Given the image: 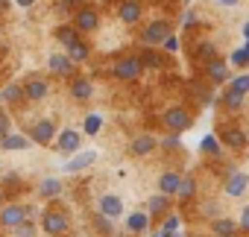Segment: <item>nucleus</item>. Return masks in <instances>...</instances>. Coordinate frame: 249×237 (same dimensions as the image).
Segmentation results:
<instances>
[{
    "mask_svg": "<svg viewBox=\"0 0 249 237\" xmlns=\"http://www.w3.org/2000/svg\"><path fill=\"white\" fill-rule=\"evenodd\" d=\"M41 228H44L50 237H65V234H68V220H65L59 211H44V214H41Z\"/></svg>",
    "mask_w": 249,
    "mask_h": 237,
    "instance_id": "obj_1",
    "label": "nucleus"
},
{
    "mask_svg": "<svg viewBox=\"0 0 249 237\" xmlns=\"http://www.w3.org/2000/svg\"><path fill=\"white\" fill-rule=\"evenodd\" d=\"M164 123L173 129V132H185V129H191V123H194V117L188 114V108H167L164 111Z\"/></svg>",
    "mask_w": 249,
    "mask_h": 237,
    "instance_id": "obj_2",
    "label": "nucleus"
},
{
    "mask_svg": "<svg viewBox=\"0 0 249 237\" xmlns=\"http://www.w3.org/2000/svg\"><path fill=\"white\" fill-rule=\"evenodd\" d=\"M141 15H144V3H141V0H123V3L117 6L120 24H138Z\"/></svg>",
    "mask_w": 249,
    "mask_h": 237,
    "instance_id": "obj_3",
    "label": "nucleus"
},
{
    "mask_svg": "<svg viewBox=\"0 0 249 237\" xmlns=\"http://www.w3.org/2000/svg\"><path fill=\"white\" fill-rule=\"evenodd\" d=\"M141 70H144V65H141V59H138V56L120 59V62L114 65V76H117V79H138V76H141Z\"/></svg>",
    "mask_w": 249,
    "mask_h": 237,
    "instance_id": "obj_4",
    "label": "nucleus"
},
{
    "mask_svg": "<svg viewBox=\"0 0 249 237\" xmlns=\"http://www.w3.org/2000/svg\"><path fill=\"white\" fill-rule=\"evenodd\" d=\"M33 208H24V205H6V208H0V225H6V228H15L18 222H24L30 217Z\"/></svg>",
    "mask_w": 249,
    "mask_h": 237,
    "instance_id": "obj_5",
    "label": "nucleus"
},
{
    "mask_svg": "<svg viewBox=\"0 0 249 237\" xmlns=\"http://www.w3.org/2000/svg\"><path fill=\"white\" fill-rule=\"evenodd\" d=\"M167 35H170V24L167 21H153L144 30V44H161Z\"/></svg>",
    "mask_w": 249,
    "mask_h": 237,
    "instance_id": "obj_6",
    "label": "nucleus"
},
{
    "mask_svg": "<svg viewBox=\"0 0 249 237\" xmlns=\"http://www.w3.org/2000/svg\"><path fill=\"white\" fill-rule=\"evenodd\" d=\"M47 68L56 73V76H73V62H71V56L68 53H53L50 59H47Z\"/></svg>",
    "mask_w": 249,
    "mask_h": 237,
    "instance_id": "obj_7",
    "label": "nucleus"
},
{
    "mask_svg": "<svg viewBox=\"0 0 249 237\" xmlns=\"http://www.w3.org/2000/svg\"><path fill=\"white\" fill-rule=\"evenodd\" d=\"M53 138H56L53 120H38V123L30 129V141H33V144H50Z\"/></svg>",
    "mask_w": 249,
    "mask_h": 237,
    "instance_id": "obj_8",
    "label": "nucleus"
},
{
    "mask_svg": "<svg viewBox=\"0 0 249 237\" xmlns=\"http://www.w3.org/2000/svg\"><path fill=\"white\" fill-rule=\"evenodd\" d=\"M97 161V152L94 150H85V152H79V155H73L68 164H62V170L65 173H79V170H85V167H91Z\"/></svg>",
    "mask_w": 249,
    "mask_h": 237,
    "instance_id": "obj_9",
    "label": "nucleus"
},
{
    "mask_svg": "<svg viewBox=\"0 0 249 237\" xmlns=\"http://www.w3.org/2000/svg\"><path fill=\"white\" fill-rule=\"evenodd\" d=\"M97 211H100V214H106L108 220H117V217L123 214V202H120L114 193H106V196L97 202Z\"/></svg>",
    "mask_w": 249,
    "mask_h": 237,
    "instance_id": "obj_10",
    "label": "nucleus"
},
{
    "mask_svg": "<svg viewBox=\"0 0 249 237\" xmlns=\"http://www.w3.org/2000/svg\"><path fill=\"white\" fill-rule=\"evenodd\" d=\"M73 24H76V30H79V33H91V30H97L100 15H97V9H91V6H88V9H79V12H76V21H73Z\"/></svg>",
    "mask_w": 249,
    "mask_h": 237,
    "instance_id": "obj_11",
    "label": "nucleus"
},
{
    "mask_svg": "<svg viewBox=\"0 0 249 237\" xmlns=\"http://www.w3.org/2000/svg\"><path fill=\"white\" fill-rule=\"evenodd\" d=\"M47 94H50V82H47V79H30V82L24 85V97L33 100V102L44 100Z\"/></svg>",
    "mask_w": 249,
    "mask_h": 237,
    "instance_id": "obj_12",
    "label": "nucleus"
},
{
    "mask_svg": "<svg viewBox=\"0 0 249 237\" xmlns=\"http://www.w3.org/2000/svg\"><path fill=\"white\" fill-rule=\"evenodd\" d=\"M56 147H59V152H76V150L82 147V135H79L76 129H65V132L59 135Z\"/></svg>",
    "mask_w": 249,
    "mask_h": 237,
    "instance_id": "obj_13",
    "label": "nucleus"
},
{
    "mask_svg": "<svg viewBox=\"0 0 249 237\" xmlns=\"http://www.w3.org/2000/svg\"><path fill=\"white\" fill-rule=\"evenodd\" d=\"M246 187H249V176H246V173H231V176L226 179V193H229V196H243Z\"/></svg>",
    "mask_w": 249,
    "mask_h": 237,
    "instance_id": "obj_14",
    "label": "nucleus"
},
{
    "mask_svg": "<svg viewBox=\"0 0 249 237\" xmlns=\"http://www.w3.org/2000/svg\"><path fill=\"white\" fill-rule=\"evenodd\" d=\"M30 138H24V135H3L0 138V150H6V152H21V150H30Z\"/></svg>",
    "mask_w": 249,
    "mask_h": 237,
    "instance_id": "obj_15",
    "label": "nucleus"
},
{
    "mask_svg": "<svg viewBox=\"0 0 249 237\" xmlns=\"http://www.w3.org/2000/svg\"><path fill=\"white\" fill-rule=\"evenodd\" d=\"M71 94H73V100H79V102H85V100H91L94 97V85H91V79H73L71 82Z\"/></svg>",
    "mask_w": 249,
    "mask_h": 237,
    "instance_id": "obj_16",
    "label": "nucleus"
},
{
    "mask_svg": "<svg viewBox=\"0 0 249 237\" xmlns=\"http://www.w3.org/2000/svg\"><path fill=\"white\" fill-rule=\"evenodd\" d=\"M205 70H208V79H211V82H229V68H226V62L211 59V62H205Z\"/></svg>",
    "mask_w": 249,
    "mask_h": 237,
    "instance_id": "obj_17",
    "label": "nucleus"
},
{
    "mask_svg": "<svg viewBox=\"0 0 249 237\" xmlns=\"http://www.w3.org/2000/svg\"><path fill=\"white\" fill-rule=\"evenodd\" d=\"M246 132L243 129H223V144L231 150H246Z\"/></svg>",
    "mask_w": 249,
    "mask_h": 237,
    "instance_id": "obj_18",
    "label": "nucleus"
},
{
    "mask_svg": "<svg viewBox=\"0 0 249 237\" xmlns=\"http://www.w3.org/2000/svg\"><path fill=\"white\" fill-rule=\"evenodd\" d=\"M179 182H182V176H179V173H173V170H167V173H161V179H159V187H161V193L173 196V193L179 190Z\"/></svg>",
    "mask_w": 249,
    "mask_h": 237,
    "instance_id": "obj_19",
    "label": "nucleus"
},
{
    "mask_svg": "<svg viewBox=\"0 0 249 237\" xmlns=\"http://www.w3.org/2000/svg\"><path fill=\"white\" fill-rule=\"evenodd\" d=\"M164 211H170V196H167V193H156V196L147 202V214H153V217H161Z\"/></svg>",
    "mask_w": 249,
    "mask_h": 237,
    "instance_id": "obj_20",
    "label": "nucleus"
},
{
    "mask_svg": "<svg viewBox=\"0 0 249 237\" xmlns=\"http://www.w3.org/2000/svg\"><path fill=\"white\" fill-rule=\"evenodd\" d=\"M126 228L132 231V234H144L147 228H150V214H129V220H126Z\"/></svg>",
    "mask_w": 249,
    "mask_h": 237,
    "instance_id": "obj_21",
    "label": "nucleus"
},
{
    "mask_svg": "<svg viewBox=\"0 0 249 237\" xmlns=\"http://www.w3.org/2000/svg\"><path fill=\"white\" fill-rule=\"evenodd\" d=\"M156 150V138L153 135H138L135 141H132V152L135 155H150Z\"/></svg>",
    "mask_w": 249,
    "mask_h": 237,
    "instance_id": "obj_22",
    "label": "nucleus"
},
{
    "mask_svg": "<svg viewBox=\"0 0 249 237\" xmlns=\"http://www.w3.org/2000/svg\"><path fill=\"white\" fill-rule=\"evenodd\" d=\"M234 231H237L234 220H214V222H211V234H214V237H231Z\"/></svg>",
    "mask_w": 249,
    "mask_h": 237,
    "instance_id": "obj_23",
    "label": "nucleus"
},
{
    "mask_svg": "<svg viewBox=\"0 0 249 237\" xmlns=\"http://www.w3.org/2000/svg\"><path fill=\"white\" fill-rule=\"evenodd\" d=\"M38 193H41L44 199H56V196L62 193V182H59V179H44V182L38 185Z\"/></svg>",
    "mask_w": 249,
    "mask_h": 237,
    "instance_id": "obj_24",
    "label": "nucleus"
},
{
    "mask_svg": "<svg viewBox=\"0 0 249 237\" xmlns=\"http://www.w3.org/2000/svg\"><path fill=\"white\" fill-rule=\"evenodd\" d=\"M56 38H59V41H62L65 47H71V44L82 41V38H79V30H76V27H59V30H56Z\"/></svg>",
    "mask_w": 249,
    "mask_h": 237,
    "instance_id": "obj_25",
    "label": "nucleus"
},
{
    "mask_svg": "<svg viewBox=\"0 0 249 237\" xmlns=\"http://www.w3.org/2000/svg\"><path fill=\"white\" fill-rule=\"evenodd\" d=\"M68 56H71V62H73V65H79V62H85V59L91 56V50H88V44H85V41H76V44H71V47H68Z\"/></svg>",
    "mask_w": 249,
    "mask_h": 237,
    "instance_id": "obj_26",
    "label": "nucleus"
},
{
    "mask_svg": "<svg viewBox=\"0 0 249 237\" xmlns=\"http://www.w3.org/2000/svg\"><path fill=\"white\" fill-rule=\"evenodd\" d=\"M229 88L237 91V94H249V73H240V76L229 79Z\"/></svg>",
    "mask_w": 249,
    "mask_h": 237,
    "instance_id": "obj_27",
    "label": "nucleus"
},
{
    "mask_svg": "<svg viewBox=\"0 0 249 237\" xmlns=\"http://www.w3.org/2000/svg\"><path fill=\"white\" fill-rule=\"evenodd\" d=\"M103 129V117L100 114H88L85 117V135H97Z\"/></svg>",
    "mask_w": 249,
    "mask_h": 237,
    "instance_id": "obj_28",
    "label": "nucleus"
},
{
    "mask_svg": "<svg viewBox=\"0 0 249 237\" xmlns=\"http://www.w3.org/2000/svg\"><path fill=\"white\" fill-rule=\"evenodd\" d=\"M243 97H246V94H237V91L229 88V91L223 94V102H226V108H240V105H243Z\"/></svg>",
    "mask_w": 249,
    "mask_h": 237,
    "instance_id": "obj_29",
    "label": "nucleus"
},
{
    "mask_svg": "<svg viewBox=\"0 0 249 237\" xmlns=\"http://www.w3.org/2000/svg\"><path fill=\"white\" fill-rule=\"evenodd\" d=\"M199 147H202V152H211V155H220V138H217V135H205Z\"/></svg>",
    "mask_w": 249,
    "mask_h": 237,
    "instance_id": "obj_30",
    "label": "nucleus"
},
{
    "mask_svg": "<svg viewBox=\"0 0 249 237\" xmlns=\"http://www.w3.org/2000/svg\"><path fill=\"white\" fill-rule=\"evenodd\" d=\"M179 196H194L196 193V179L194 176H188V179H182L179 182V190H176Z\"/></svg>",
    "mask_w": 249,
    "mask_h": 237,
    "instance_id": "obj_31",
    "label": "nucleus"
},
{
    "mask_svg": "<svg viewBox=\"0 0 249 237\" xmlns=\"http://www.w3.org/2000/svg\"><path fill=\"white\" fill-rule=\"evenodd\" d=\"M196 56H199L202 62H211V59H217V47H214V44H208V41H202V44H199V50H196Z\"/></svg>",
    "mask_w": 249,
    "mask_h": 237,
    "instance_id": "obj_32",
    "label": "nucleus"
},
{
    "mask_svg": "<svg viewBox=\"0 0 249 237\" xmlns=\"http://www.w3.org/2000/svg\"><path fill=\"white\" fill-rule=\"evenodd\" d=\"M15 237H36V225L30 222V217H27L24 222L15 225Z\"/></svg>",
    "mask_w": 249,
    "mask_h": 237,
    "instance_id": "obj_33",
    "label": "nucleus"
},
{
    "mask_svg": "<svg viewBox=\"0 0 249 237\" xmlns=\"http://www.w3.org/2000/svg\"><path fill=\"white\" fill-rule=\"evenodd\" d=\"M21 97H24V88H21V85H6V88H3V100L18 102Z\"/></svg>",
    "mask_w": 249,
    "mask_h": 237,
    "instance_id": "obj_34",
    "label": "nucleus"
},
{
    "mask_svg": "<svg viewBox=\"0 0 249 237\" xmlns=\"http://www.w3.org/2000/svg\"><path fill=\"white\" fill-rule=\"evenodd\" d=\"M231 65L246 68V65H249V50H246V47H237V50L231 53Z\"/></svg>",
    "mask_w": 249,
    "mask_h": 237,
    "instance_id": "obj_35",
    "label": "nucleus"
},
{
    "mask_svg": "<svg viewBox=\"0 0 249 237\" xmlns=\"http://www.w3.org/2000/svg\"><path fill=\"white\" fill-rule=\"evenodd\" d=\"M141 65H144V68H161V59H159L156 53H144V56H141Z\"/></svg>",
    "mask_w": 249,
    "mask_h": 237,
    "instance_id": "obj_36",
    "label": "nucleus"
},
{
    "mask_svg": "<svg viewBox=\"0 0 249 237\" xmlns=\"http://www.w3.org/2000/svg\"><path fill=\"white\" fill-rule=\"evenodd\" d=\"M161 147H167V150H179V147H182V141H179V132H173V135H167V138L161 141Z\"/></svg>",
    "mask_w": 249,
    "mask_h": 237,
    "instance_id": "obj_37",
    "label": "nucleus"
},
{
    "mask_svg": "<svg viewBox=\"0 0 249 237\" xmlns=\"http://www.w3.org/2000/svg\"><path fill=\"white\" fill-rule=\"evenodd\" d=\"M161 228H164L167 234H173V231H179V217H176V214H170V217L164 220V225H161Z\"/></svg>",
    "mask_w": 249,
    "mask_h": 237,
    "instance_id": "obj_38",
    "label": "nucleus"
},
{
    "mask_svg": "<svg viewBox=\"0 0 249 237\" xmlns=\"http://www.w3.org/2000/svg\"><path fill=\"white\" fill-rule=\"evenodd\" d=\"M9 126H12V123H9V114H6V111H0V138L9 135Z\"/></svg>",
    "mask_w": 249,
    "mask_h": 237,
    "instance_id": "obj_39",
    "label": "nucleus"
},
{
    "mask_svg": "<svg viewBox=\"0 0 249 237\" xmlns=\"http://www.w3.org/2000/svg\"><path fill=\"white\" fill-rule=\"evenodd\" d=\"M179 24H182V27H194V24H196V15H194V12L188 9V12H182V18H179Z\"/></svg>",
    "mask_w": 249,
    "mask_h": 237,
    "instance_id": "obj_40",
    "label": "nucleus"
},
{
    "mask_svg": "<svg viewBox=\"0 0 249 237\" xmlns=\"http://www.w3.org/2000/svg\"><path fill=\"white\" fill-rule=\"evenodd\" d=\"M161 44H164V50H170V53H176V50H179V41H176L173 35H167V38H164Z\"/></svg>",
    "mask_w": 249,
    "mask_h": 237,
    "instance_id": "obj_41",
    "label": "nucleus"
},
{
    "mask_svg": "<svg viewBox=\"0 0 249 237\" xmlns=\"http://www.w3.org/2000/svg\"><path fill=\"white\" fill-rule=\"evenodd\" d=\"M240 228H243V231H249V205L240 211Z\"/></svg>",
    "mask_w": 249,
    "mask_h": 237,
    "instance_id": "obj_42",
    "label": "nucleus"
},
{
    "mask_svg": "<svg viewBox=\"0 0 249 237\" xmlns=\"http://www.w3.org/2000/svg\"><path fill=\"white\" fill-rule=\"evenodd\" d=\"M15 3H18V6H21V9H30V6H33V3H36V0H15Z\"/></svg>",
    "mask_w": 249,
    "mask_h": 237,
    "instance_id": "obj_43",
    "label": "nucleus"
},
{
    "mask_svg": "<svg viewBox=\"0 0 249 237\" xmlns=\"http://www.w3.org/2000/svg\"><path fill=\"white\" fill-rule=\"evenodd\" d=\"M217 3H220V6H237L240 0H217Z\"/></svg>",
    "mask_w": 249,
    "mask_h": 237,
    "instance_id": "obj_44",
    "label": "nucleus"
},
{
    "mask_svg": "<svg viewBox=\"0 0 249 237\" xmlns=\"http://www.w3.org/2000/svg\"><path fill=\"white\" fill-rule=\"evenodd\" d=\"M153 237H170V234H167V231H164V228H159V231H156V234H153Z\"/></svg>",
    "mask_w": 249,
    "mask_h": 237,
    "instance_id": "obj_45",
    "label": "nucleus"
},
{
    "mask_svg": "<svg viewBox=\"0 0 249 237\" xmlns=\"http://www.w3.org/2000/svg\"><path fill=\"white\" fill-rule=\"evenodd\" d=\"M243 35H246V38H249V24H246V27H243Z\"/></svg>",
    "mask_w": 249,
    "mask_h": 237,
    "instance_id": "obj_46",
    "label": "nucleus"
},
{
    "mask_svg": "<svg viewBox=\"0 0 249 237\" xmlns=\"http://www.w3.org/2000/svg\"><path fill=\"white\" fill-rule=\"evenodd\" d=\"M0 208H3V190H0Z\"/></svg>",
    "mask_w": 249,
    "mask_h": 237,
    "instance_id": "obj_47",
    "label": "nucleus"
},
{
    "mask_svg": "<svg viewBox=\"0 0 249 237\" xmlns=\"http://www.w3.org/2000/svg\"><path fill=\"white\" fill-rule=\"evenodd\" d=\"M0 100H3V94H0Z\"/></svg>",
    "mask_w": 249,
    "mask_h": 237,
    "instance_id": "obj_48",
    "label": "nucleus"
},
{
    "mask_svg": "<svg viewBox=\"0 0 249 237\" xmlns=\"http://www.w3.org/2000/svg\"><path fill=\"white\" fill-rule=\"evenodd\" d=\"M246 155H249V150H246Z\"/></svg>",
    "mask_w": 249,
    "mask_h": 237,
    "instance_id": "obj_49",
    "label": "nucleus"
}]
</instances>
